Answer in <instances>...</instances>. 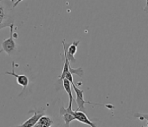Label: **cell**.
<instances>
[{
	"label": "cell",
	"instance_id": "cell-1",
	"mask_svg": "<svg viewBox=\"0 0 148 127\" xmlns=\"http://www.w3.org/2000/svg\"><path fill=\"white\" fill-rule=\"evenodd\" d=\"M11 8L8 6L6 0H0V30L9 27L12 24Z\"/></svg>",
	"mask_w": 148,
	"mask_h": 127
},
{
	"label": "cell",
	"instance_id": "cell-2",
	"mask_svg": "<svg viewBox=\"0 0 148 127\" xmlns=\"http://www.w3.org/2000/svg\"><path fill=\"white\" fill-rule=\"evenodd\" d=\"M10 37L9 38L4 40L2 43V48L0 49V53L2 52H5L6 54L11 55L17 50V44L14 41V37L13 36L14 33V24L10 25Z\"/></svg>",
	"mask_w": 148,
	"mask_h": 127
},
{
	"label": "cell",
	"instance_id": "cell-3",
	"mask_svg": "<svg viewBox=\"0 0 148 127\" xmlns=\"http://www.w3.org/2000/svg\"><path fill=\"white\" fill-rule=\"evenodd\" d=\"M72 84L73 89L74 91L75 92L76 95V99H75V102L76 103L78 104L79 106V108L77 110H82V111H84L85 110V104H93V105H98V106H105L103 104H100V103H92V102H90V101H86L84 99V91H82L81 89H79L75 84V83L71 84Z\"/></svg>",
	"mask_w": 148,
	"mask_h": 127
},
{
	"label": "cell",
	"instance_id": "cell-4",
	"mask_svg": "<svg viewBox=\"0 0 148 127\" xmlns=\"http://www.w3.org/2000/svg\"><path fill=\"white\" fill-rule=\"evenodd\" d=\"M80 41H74L72 44H71V46L67 47L66 44L65 43V41H63V45H64V54L66 55V58L68 59L69 62L75 63L76 61L75 58V55L77 52L78 50V46H79Z\"/></svg>",
	"mask_w": 148,
	"mask_h": 127
},
{
	"label": "cell",
	"instance_id": "cell-5",
	"mask_svg": "<svg viewBox=\"0 0 148 127\" xmlns=\"http://www.w3.org/2000/svg\"><path fill=\"white\" fill-rule=\"evenodd\" d=\"M14 65H15V62H14V61H13L12 72H6L5 74H6V75H10V76H13L15 77L16 79H17V83H18L19 85H21V87L23 88V90H22V91H21V93H23L25 90L26 88L28 87L29 83V80L28 76H26L25 75H23V74H21H21H17V73L15 72V69H14Z\"/></svg>",
	"mask_w": 148,
	"mask_h": 127
},
{
	"label": "cell",
	"instance_id": "cell-6",
	"mask_svg": "<svg viewBox=\"0 0 148 127\" xmlns=\"http://www.w3.org/2000/svg\"><path fill=\"white\" fill-rule=\"evenodd\" d=\"M29 113H33V115L31 116L30 118L27 119L26 121L20 124L18 126H25V127H32L34 126L35 124L38 121L39 118L45 115V110L40 109L39 110H30Z\"/></svg>",
	"mask_w": 148,
	"mask_h": 127
},
{
	"label": "cell",
	"instance_id": "cell-7",
	"mask_svg": "<svg viewBox=\"0 0 148 127\" xmlns=\"http://www.w3.org/2000/svg\"><path fill=\"white\" fill-rule=\"evenodd\" d=\"M60 115L61 116V118L64 119L66 126H69L70 123L74 120H75L74 110H72V107L71 106H68L67 108H64V106H62L60 110Z\"/></svg>",
	"mask_w": 148,
	"mask_h": 127
},
{
	"label": "cell",
	"instance_id": "cell-8",
	"mask_svg": "<svg viewBox=\"0 0 148 127\" xmlns=\"http://www.w3.org/2000/svg\"><path fill=\"white\" fill-rule=\"evenodd\" d=\"M74 115H75V120H78L79 122L83 123V124L88 125V126H90L92 127H96V125L94 124L93 121H91L86 115L85 114L84 112L82 110H74Z\"/></svg>",
	"mask_w": 148,
	"mask_h": 127
},
{
	"label": "cell",
	"instance_id": "cell-9",
	"mask_svg": "<svg viewBox=\"0 0 148 127\" xmlns=\"http://www.w3.org/2000/svg\"><path fill=\"white\" fill-rule=\"evenodd\" d=\"M63 86H64V90L66 91V92L68 94V96H69V105L68 106H71L72 107V103H73V95H72V89H71V82L66 79V78H64L63 79Z\"/></svg>",
	"mask_w": 148,
	"mask_h": 127
},
{
	"label": "cell",
	"instance_id": "cell-10",
	"mask_svg": "<svg viewBox=\"0 0 148 127\" xmlns=\"http://www.w3.org/2000/svg\"><path fill=\"white\" fill-rule=\"evenodd\" d=\"M53 125V121L51 120V118L49 116L43 115L39 118L38 121L36 122L34 126L37 127H49Z\"/></svg>",
	"mask_w": 148,
	"mask_h": 127
},
{
	"label": "cell",
	"instance_id": "cell-11",
	"mask_svg": "<svg viewBox=\"0 0 148 127\" xmlns=\"http://www.w3.org/2000/svg\"><path fill=\"white\" fill-rule=\"evenodd\" d=\"M68 69H69V72L71 74H75L77 76H79V77H82L83 75H84V71L82 69V67H79V68H73L71 67L69 65V68H68Z\"/></svg>",
	"mask_w": 148,
	"mask_h": 127
},
{
	"label": "cell",
	"instance_id": "cell-12",
	"mask_svg": "<svg viewBox=\"0 0 148 127\" xmlns=\"http://www.w3.org/2000/svg\"><path fill=\"white\" fill-rule=\"evenodd\" d=\"M135 117L139 118L140 121H147V114H135Z\"/></svg>",
	"mask_w": 148,
	"mask_h": 127
},
{
	"label": "cell",
	"instance_id": "cell-13",
	"mask_svg": "<svg viewBox=\"0 0 148 127\" xmlns=\"http://www.w3.org/2000/svg\"><path fill=\"white\" fill-rule=\"evenodd\" d=\"M21 1H23V0H17V1H16L15 3H14V4H13V8H14V7H16V6H18V4H19V3H21Z\"/></svg>",
	"mask_w": 148,
	"mask_h": 127
},
{
	"label": "cell",
	"instance_id": "cell-14",
	"mask_svg": "<svg viewBox=\"0 0 148 127\" xmlns=\"http://www.w3.org/2000/svg\"><path fill=\"white\" fill-rule=\"evenodd\" d=\"M14 1H15V0H10V3L14 4Z\"/></svg>",
	"mask_w": 148,
	"mask_h": 127
}]
</instances>
